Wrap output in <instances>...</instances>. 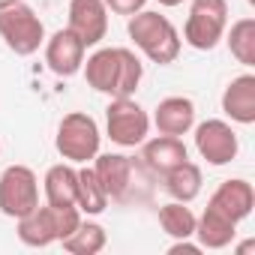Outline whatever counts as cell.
Returning <instances> with one entry per match:
<instances>
[{"mask_svg": "<svg viewBox=\"0 0 255 255\" xmlns=\"http://www.w3.org/2000/svg\"><path fill=\"white\" fill-rule=\"evenodd\" d=\"M138 147H141V162H144V168L153 171V174H159V177L189 159V150H186L183 138H177V135L144 138Z\"/></svg>", "mask_w": 255, "mask_h": 255, "instance_id": "4fadbf2b", "label": "cell"}, {"mask_svg": "<svg viewBox=\"0 0 255 255\" xmlns=\"http://www.w3.org/2000/svg\"><path fill=\"white\" fill-rule=\"evenodd\" d=\"M246 3H249V6H252V3H255V0H246Z\"/></svg>", "mask_w": 255, "mask_h": 255, "instance_id": "f1b7e54d", "label": "cell"}, {"mask_svg": "<svg viewBox=\"0 0 255 255\" xmlns=\"http://www.w3.org/2000/svg\"><path fill=\"white\" fill-rule=\"evenodd\" d=\"M15 3V0H0V9H3V6H12Z\"/></svg>", "mask_w": 255, "mask_h": 255, "instance_id": "83f0119b", "label": "cell"}, {"mask_svg": "<svg viewBox=\"0 0 255 255\" xmlns=\"http://www.w3.org/2000/svg\"><path fill=\"white\" fill-rule=\"evenodd\" d=\"M15 234H18V240L24 246H33V249H45V246L57 243L60 240V231H57L54 207L51 204H39L27 216L15 219Z\"/></svg>", "mask_w": 255, "mask_h": 255, "instance_id": "2e32d148", "label": "cell"}, {"mask_svg": "<svg viewBox=\"0 0 255 255\" xmlns=\"http://www.w3.org/2000/svg\"><path fill=\"white\" fill-rule=\"evenodd\" d=\"M228 42V51L237 63H243L246 69L255 66V18H237L231 27H225V36Z\"/></svg>", "mask_w": 255, "mask_h": 255, "instance_id": "44dd1931", "label": "cell"}, {"mask_svg": "<svg viewBox=\"0 0 255 255\" xmlns=\"http://www.w3.org/2000/svg\"><path fill=\"white\" fill-rule=\"evenodd\" d=\"M102 3L108 6V12L129 18V15H135V12H141L147 6V0H102Z\"/></svg>", "mask_w": 255, "mask_h": 255, "instance_id": "cb8c5ba5", "label": "cell"}, {"mask_svg": "<svg viewBox=\"0 0 255 255\" xmlns=\"http://www.w3.org/2000/svg\"><path fill=\"white\" fill-rule=\"evenodd\" d=\"M0 150H3V147H0Z\"/></svg>", "mask_w": 255, "mask_h": 255, "instance_id": "f546056e", "label": "cell"}, {"mask_svg": "<svg viewBox=\"0 0 255 255\" xmlns=\"http://www.w3.org/2000/svg\"><path fill=\"white\" fill-rule=\"evenodd\" d=\"M75 207L81 210V216H99L108 207V195L102 189V183L96 180L90 165L78 168V180H75Z\"/></svg>", "mask_w": 255, "mask_h": 255, "instance_id": "ffe728a7", "label": "cell"}, {"mask_svg": "<svg viewBox=\"0 0 255 255\" xmlns=\"http://www.w3.org/2000/svg\"><path fill=\"white\" fill-rule=\"evenodd\" d=\"M201 249H228L237 237V222L228 219L222 210H216L213 204L204 207V213L195 222V234H192Z\"/></svg>", "mask_w": 255, "mask_h": 255, "instance_id": "e0dca14e", "label": "cell"}, {"mask_svg": "<svg viewBox=\"0 0 255 255\" xmlns=\"http://www.w3.org/2000/svg\"><path fill=\"white\" fill-rule=\"evenodd\" d=\"M66 15H69L66 27L87 48H96L105 39V33H108V6L102 0H69Z\"/></svg>", "mask_w": 255, "mask_h": 255, "instance_id": "8fae6325", "label": "cell"}, {"mask_svg": "<svg viewBox=\"0 0 255 255\" xmlns=\"http://www.w3.org/2000/svg\"><path fill=\"white\" fill-rule=\"evenodd\" d=\"M162 180H165V192L174 201H183V204L195 201L201 195V186H204V174L192 159H186L177 168H171L168 174H162Z\"/></svg>", "mask_w": 255, "mask_h": 255, "instance_id": "ac0fdd59", "label": "cell"}, {"mask_svg": "<svg viewBox=\"0 0 255 255\" xmlns=\"http://www.w3.org/2000/svg\"><path fill=\"white\" fill-rule=\"evenodd\" d=\"M39 207V177L27 165H9L0 174V213L21 219Z\"/></svg>", "mask_w": 255, "mask_h": 255, "instance_id": "52a82bcc", "label": "cell"}, {"mask_svg": "<svg viewBox=\"0 0 255 255\" xmlns=\"http://www.w3.org/2000/svg\"><path fill=\"white\" fill-rule=\"evenodd\" d=\"M195 222H198V216L183 204V201H168V204H162L159 207V225H162V231L171 237V240H183V237H192L195 234Z\"/></svg>", "mask_w": 255, "mask_h": 255, "instance_id": "603a6c76", "label": "cell"}, {"mask_svg": "<svg viewBox=\"0 0 255 255\" xmlns=\"http://www.w3.org/2000/svg\"><path fill=\"white\" fill-rule=\"evenodd\" d=\"M192 132H195V150L207 165L222 168V165H231L237 159L240 138H237L234 126L228 120H219V117L201 120L192 126Z\"/></svg>", "mask_w": 255, "mask_h": 255, "instance_id": "ba28073f", "label": "cell"}, {"mask_svg": "<svg viewBox=\"0 0 255 255\" xmlns=\"http://www.w3.org/2000/svg\"><path fill=\"white\" fill-rule=\"evenodd\" d=\"M156 3H159V6H168V9H171V6H180V3H186V0H156Z\"/></svg>", "mask_w": 255, "mask_h": 255, "instance_id": "484cf974", "label": "cell"}, {"mask_svg": "<svg viewBox=\"0 0 255 255\" xmlns=\"http://www.w3.org/2000/svg\"><path fill=\"white\" fill-rule=\"evenodd\" d=\"M81 72L96 93L117 99V96H135L144 78V63L138 60L132 48L111 45V48H96L93 54H87Z\"/></svg>", "mask_w": 255, "mask_h": 255, "instance_id": "6da1fadb", "label": "cell"}, {"mask_svg": "<svg viewBox=\"0 0 255 255\" xmlns=\"http://www.w3.org/2000/svg\"><path fill=\"white\" fill-rule=\"evenodd\" d=\"M99 144H102L99 123L87 111H69V114L60 117L57 135H54V147L63 156V162L90 165L93 156L99 153Z\"/></svg>", "mask_w": 255, "mask_h": 255, "instance_id": "3957f363", "label": "cell"}, {"mask_svg": "<svg viewBox=\"0 0 255 255\" xmlns=\"http://www.w3.org/2000/svg\"><path fill=\"white\" fill-rule=\"evenodd\" d=\"M222 114L240 126L255 123V75L252 72H243L228 81V87L222 90Z\"/></svg>", "mask_w": 255, "mask_h": 255, "instance_id": "5bb4252c", "label": "cell"}, {"mask_svg": "<svg viewBox=\"0 0 255 255\" xmlns=\"http://www.w3.org/2000/svg\"><path fill=\"white\" fill-rule=\"evenodd\" d=\"M96 180L102 183L108 201H129L132 186L138 180V165L126 153H96L90 162Z\"/></svg>", "mask_w": 255, "mask_h": 255, "instance_id": "9c48e42d", "label": "cell"}, {"mask_svg": "<svg viewBox=\"0 0 255 255\" xmlns=\"http://www.w3.org/2000/svg\"><path fill=\"white\" fill-rule=\"evenodd\" d=\"M126 33H129L132 45L150 60V63H159V66H168L180 57V48H183V39L177 33V27L171 24L168 15L162 12H153V9H141L135 15L126 18Z\"/></svg>", "mask_w": 255, "mask_h": 255, "instance_id": "7a4b0ae2", "label": "cell"}, {"mask_svg": "<svg viewBox=\"0 0 255 255\" xmlns=\"http://www.w3.org/2000/svg\"><path fill=\"white\" fill-rule=\"evenodd\" d=\"M75 180H78V168H72V162H57L45 171L42 177V192H45V204H75Z\"/></svg>", "mask_w": 255, "mask_h": 255, "instance_id": "d6986e66", "label": "cell"}, {"mask_svg": "<svg viewBox=\"0 0 255 255\" xmlns=\"http://www.w3.org/2000/svg\"><path fill=\"white\" fill-rule=\"evenodd\" d=\"M228 27V0H192L186 24H183V42L195 51H213Z\"/></svg>", "mask_w": 255, "mask_h": 255, "instance_id": "5b68a950", "label": "cell"}, {"mask_svg": "<svg viewBox=\"0 0 255 255\" xmlns=\"http://www.w3.org/2000/svg\"><path fill=\"white\" fill-rule=\"evenodd\" d=\"M150 126H156L159 135H177L183 138L195 126V102L189 96H165L153 108Z\"/></svg>", "mask_w": 255, "mask_h": 255, "instance_id": "7c38bea8", "label": "cell"}, {"mask_svg": "<svg viewBox=\"0 0 255 255\" xmlns=\"http://www.w3.org/2000/svg\"><path fill=\"white\" fill-rule=\"evenodd\" d=\"M207 204H213L216 210H222L228 219H234V222L240 225L243 219H249V213H252V207H255V189H252L249 180L231 177V180H222V183L216 186V192L210 195Z\"/></svg>", "mask_w": 255, "mask_h": 255, "instance_id": "9a60e30c", "label": "cell"}, {"mask_svg": "<svg viewBox=\"0 0 255 255\" xmlns=\"http://www.w3.org/2000/svg\"><path fill=\"white\" fill-rule=\"evenodd\" d=\"M0 39L15 57H30L45 42V24L33 12V6L15 0L12 6L0 9Z\"/></svg>", "mask_w": 255, "mask_h": 255, "instance_id": "277c9868", "label": "cell"}, {"mask_svg": "<svg viewBox=\"0 0 255 255\" xmlns=\"http://www.w3.org/2000/svg\"><path fill=\"white\" fill-rule=\"evenodd\" d=\"M180 252H189V255H198L201 252V243H192V237H183V240H174L168 246V255H180Z\"/></svg>", "mask_w": 255, "mask_h": 255, "instance_id": "d4e9b609", "label": "cell"}, {"mask_svg": "<svg viewBox=\"0 0 255 255\" xmlns=\"http://www.w3.org/2000/svg\"><path fill=\"white\" fill-rule=\"evenodd\" d=\"M105 135L117 147H138L150 135V114L132 96H117L105 108Z\"/></svg>", "mask_w": 255, "mask_h": 255, "instance_id": "8992f818", "label": "cell"}, {"mask_svg": "<svg viewBox=\"0 0 255 255\" xmlns=\"http://www.w3.org/2000/svg\"><path fill=\"white\" fill-rule=\"evenodd\" d=\"M252 246H255V243H252V240H246V243H240V246H234V249H237V252H249Z\"/></svg>", "mask_w": 255, "mask_h": 255, "instance_id": "4316f807", "label": "cell"}, {"mask_svg": "<svg viewBox=\"0 0 255 255\" xmlns=\"http://www.w3.org/2000/svg\"><path fill=\"white\" fill-rule=\"evenodd\" d=\"M105 243H108L105 228H102L99 222H93V219H84V216H81L78 228H75L69 237L60 240V246H63L69 255H96V252L105 249Z\"/></svg>", "mask_w": 255, "mask_h": 255, "instance_id": "7402d4cb", "label": "cell"}, {"mask_svg": "<svg viewBox=\"0 0 255 255\" xmlns=\"http://www.w3.org/2000/svg\"><path fill=\"white\" fill-rule=\"evenodd\" d=\"M42 48H45V66H48L57 78H72V75H78L81 66H84V57H87V45H84L69 27H60V30H54L51 36H45Z\"/></svg>", "mask_w": 255, "mask_h": 255, "instance_id": "30bf717a", "label": "cell"}]
</instances>
